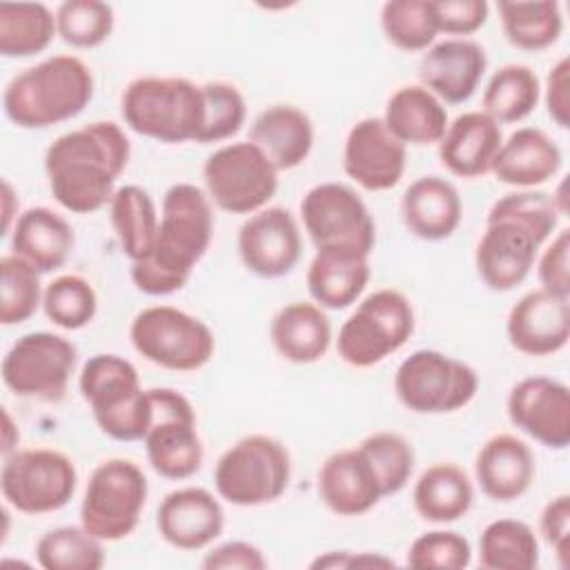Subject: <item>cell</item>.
Masks as SVG:
<instances>
[{"instance_id": "cell-36", "label": "cell", "mask_w": 570, "mask_h": 570, "mask_svg": "<svg viewBox=\"0 0 570 570\" xmlns=\"http://www.w3.org/2000/svg\"><path fill=\"white\" fill-rule=\"evenodd\" d=\"M497 11L508 42L523 51H543L563 31L561 4L554 0L499 2Z\"/></svg>"}, {"instance_id": "cell-17", "label": "cell", "mask_w": 570, "mask_h": 570, "mask_svg": "<svg viewBox=\"0 0 570 570\" xmlns=\"http://www.w3.org/2000/svg\"><path fill=\"white\" fill-rule=\"evenodd\" d=\"M238 256L243 265L261 278L289 274L301 258V229L285 207H263L238 229Z\"/></svg>"}, {"instance_id": "cell-23", "label": "cell", "mask_w": 570, "mask_h": 570, "mask_svg": "<svg viewBox=\"0 0 570 570\" xmlns=\"http://www.w3.org/2000/svg\"><path fill=\"white\" fill-rule=\"evenodd\" d=\"M316 485L323 503L338 517L365 514L383 499L379 476L358 445L330 454L318 468Z\"/></svg>"}, {"instance_id": "cell-38", "label": "cell", "mask_w": 570, "mask_h": 570, "mask_svg": "<svg viewBox=\"0 0 570 570\" xmlns=\"http://www.w3.org/2000/svg\"><path fill=\"white\" fill-rule=\"evenodd\" d=\"M479 563L488 570H532L539 563L534 530L519 519L490 521L479 534Z\"/></svg>"}, {"instance_id": "cell-12", "label": "cell", "mask_w": 570, "mask_h": 570, "mask_svg": "<svg viewBox=\"0 0 570 570\" xmlns=\"http://www.w3.org/2000/svg\"><path fill=\"white\" fill-rule=\"evenodd\" d=\"M78 485L73 461L51 448H27L4 456L0 490L7 505L22 514H47L65 508Z\"/></svg>"}, {"instance_id": "cell-8", "label": "cell", "mask_w": 570, "mask_h": 570, "mask_svg": "<svg viewBox=\"0 0 570 570\" xmlns=\"http://www.w3.org/2000/svg\"><path fill=\"white\" fill-rule=\"evenodd\" d=\"M129 338L145 361L171 372L200 370L216 350L212 330L200 318L171 305L140 309L129 325Z\"/></svg>"}, {"instance_id": "cell-5", "label": "cell", "mask_w": 570, "mask_h": 570, "mask_svg": "<svg viewBox=\"0 0 570 570\" xmlns=\"http://www.w3.org/2000/svg\"><path fill=\"white\" fill-rule=\"evenodd\" d=\"M78 387L102 434L125 443L145 439L154 405L131 361L118 354H94L80 370Z\"/></svg>"}, {"instance_id": "cell-32", "label": "cell", "mask_w": 570, "mask_h": 570, "mask_svg": "<svg viewBox=\"0 0 570 570\" xmlns=\"http://www.w3.org/2000/svg\"><path fill=\"white\" fill-rule=\"evenodd\" d=\"M383 122L405 147L434 145L448 129V109L423 85H403L387 98Z\"/></svg>"}, {"instance_id": "cell-20", "label": "cell", "mask_w": 570, "mask_h": 570, "mask_svg": "<svg viewBox=\"0 0 570 570\" xmlns=\"http://www.w3.org/2000/svg\"><path fill=\"white\" fill-rule=\"evenodd\" d=\"M505 334L510 345L525 356L557 354L570 338V298L541 287L523 294L508 312Z\"/></svg>"}, {"instance_id": "cell-11", "label": "cell", "mask_w": 570, "mask_h": 570, "mask_svg": "<svg viewBox=\"0 0 570 570\" xmlns=\"http://www.w3.org/2000/svg\"><path fill=\"white\" fill-rule=\"evenodd\" d=\"M209 200L229 214H256L278 189V169L249 140L212 151L203 165Z\"/></svg>"}, {"instance_id": "cell-33", "label": "cell", "mask_w": 570, "mask_h": 570, "mask_svg": "<svg viewBox=\"0 0 570 570\" xmlns=\"http://www.w3.org/2000/svg\"><path fill=\"white\" fill-rule=\"evenodd\" d=\"M474 501V488L456 463H434L421 472L412 490L416 514L430 523H454L465 517Z\"/></svg>"}, {"instance_id": "cell-54", "label": "cell", "mask_w": 570, "mask_h": 570, "mask_svg": "<svg viewBox=\"0 0 570 570\" xmlns=\"http://www.w3.org/2000/svg\"><path fill=\"white\" fill-rule=\"evenodd\" d=\"M2 200H4V225H2V234H9V229H11V218H13V214H18V212H13V207H11V203L16 200V194H13V187H11L9 180H2Z\"/></svg>"}, {"instance_id": "cell-21", "label": "cell", "mask_w": 570, "mask_h": 570, "mask_svg": "<svg viewBox=\"0 0 570 570\" xmlns=\"http://www.w3.org/2000/svg\"><path fill=\"white\" fill-rule=\"evenodd\" d=\"M225 525L220 501L205 488L187 485L169 492L156 512L158 534L176 550L194 552L216 541Z\"/></svg>"}, {"instance_id": "cell-9", "label": "cell", "mask_w": 570, "mask_h": 570, "mask_svg": "<svg viewBox=\"0 0 570 570\" xmlns=\"http://www.w3.org/2000/svg\"><path fill=\"white\" fill-rule=\"evenodd\" d=\"M147 492V476L134 461L107 459L94 468L87 481L80 525L100 541H120L136 530Z\"/></svg>"}, {"instance_id": "cell-49", "label": "cell", "mask_w": 570, "mask_h": 570, "mask_svg": "<svg viewBox=\"0 0 570 570\" xmlns=\"http://www.w3.org/2000/svg\"><path fill=\"white\" fill-rule=\"evenodd\" d=\"M541 289L570 298V229L563 227L546 247L537 263Z\"/></svg>"}, {"instance_id": "cell-4", "label": "cell", "mask_w": 570, "mask_h": 570, "mask_svg": "<svg viewBox=\"0 0 570 570\" xmlns=\"http://www.w3.org/2000/svg\"><path fill=\"white\" fill-rule=\"evenodd\" d=\"M125 125L151 140L180 145L196 142L205 102L200 85L178 76H140L131 80L120 98Z\"/></svg>"}, {"instance_id": "cell-10", "label": "cell", "mask_w": 570, "mask_h": 570, "mask_svg": "<svg viewBox=\"0 0 570 570\" xmlns=\"http://www.w3.org/2000/svg\"><path fill=\"white\" fill-rule=\"evenodd\" d=\"M394 392L414 414H448L476 396L479 374L439 350H416L396 367Z\"/></svg>"}, {"instance_id": "cell-25", "label": "cell", "mask_w": 570, "mask_h": 570, "mask_svg": "<svg viewBox=\"0 0 570 570\" xmlns=\"http://www.w3.org/2000/svg\"><path fill=\"white\" fill-rule=\"evenodd\" d=\"M501 142L503 131L499 122L483 111H465L448 122L439 140V160L459 178H479L490 174Z\"/></svg>"}, {"instance_id": "cell-53", "label": "cell", "mask_w": 570, "mask_h": 570, "mask_svg": "<svg viewBox=\"0 0 570 570\" xmlns=\"http://www.w3.org/2000/svg\"><path fill=\"white\" fill-rule=\"evenodd\" d=\"M2 456H9L11 452H16V445L20 441V432L18 428H13V421L9 416V412H2Z\"/></svg>"}, {"instance_id": "cell-27", "label": "cell", "mask_w": 570, "mask_h": 570, "mask_svg": "<svg viewBox=\"0 0 570 570\" xmlns=\"http://www.w3.org/2000/svg\"><path fill=\"white\" fill-rule=\"evenodd\" d=\"M561 163V149L546 131L537 127H521L501 142L490 171L503 185L534 189L537 185L554 178Z\"/></svg>"}, {"instance_id": "cell-16", "label": "cell", "mask_w": 570, "mask_h": 570, "mask_svg": "<svg viewBox=\"0 0 570 570\" xmlns=\"http://www.w3.org/2000/svg\"><path fill=\"white\" fill-rule=\"evenodd\" d=\"M512 425L550 450L570 443V390L548 376H528L512 385L505 401Z\"/></svg>"}, {"instance_id": "cell-30", "label": "cell", "mask_w": 570, "mask_h": 570, "mask_svg": "<svg viewBox=\"0 0 570 570\" xmlns=\"http://www.w3.org/2000/svg\"><path fill=\"white\" fill-rule=\"evenodd\" d=\"M269 338L285 361L307 365L327 354L332 343V323L321 305L292 301L274 314L269 323Z\"/></svg>"}, {"instance_id": "cell-15", "label": "cell", "mask_w": 570, "mask_h": 570, "mask_svg": "<svg viewBox=\"0 0 570 570\" xmlns=\"http://www.w3.org/2000/svg\"><path fill=\"white\" fill-rule=\"evenodd\" d=\"M301 218L309 240L318 247L374 249L376 225L363 198L343 183L314 185L301 200Z\"/></svg>"}, {"instance_id": "cell-51", "label": "cell", "mask_w": 570, "mask_h": 570, "mask_svg": "<svg viewBox=\"0 0 570 570\" xmlns=\"http://www.w3.org/2000/svg\"><path fill=\"white\" fill-rule=\"evenodd\" d=\"M205 570H265V554L247 541H225L212 548L200 561Z\"/></svg>"}, {"instance_id": "cell-37", "label": "cell", "mask_w": 570, "mask_h": 570, "mask_svg": "<svg viewBox=\"0 0 570 570\" xmlns=\"http://www.w3.org/2000/svg\"><path fill=\"white\" fill-rule=\"evenodd\" d=\"M541 98L539 76L528 65L499 67L483 89V114L494 122H519L534 111Z\"/></svg>"}, {"instance_id": "cell-34", "label": "cell", "mask_w": 570, "mask_h": 570, "mask_svg": "<svg viewBox=\"0 0 570 570\" xmlns=\"http://www.w3.org/2000/svg\"><path fill=\"white\" fill-rule=\"evenodd\" d=\"M109 218L125 256L136 263L142 261L156 240L158 212L154 198L140 185H122L109 200Z\"/></svg>"}, {"instance_id": "cell-45", "label": "cell", "mask_w": 570, "mask_h": 570, "mask_svg": "<svg viewBox=\"0 0 570 570\" xmlns=\"http://www.w3.org/2000/svg\"><path fill=\"white\" fill-rule=\"evenodd\" d=\"M200 91L205 102V120L196 142L209 145L236 136L247 116V105L240 89L232 82L212 80L200 85Z\"/></svg>"}, {"instance_id": "cell-29", "label": "cell", "mask_w": 570, "mask_h": 570, "mask_svg": "<svg viewBox=\"0 0 570 570\" xmlns=\"http://www.w3.org/2000/svg\"><path fill=\"white\" fill-rule=\"evenodd\" d=\"M249 142H254L278 171H287L307 160L314 145V127L303 109L294 105H272L254 118Z\"/></svg>"}, {"instance_id": "cell-1", "label": "cell", "mask_w": 570, "mask_h": 570, "mask_svg": "<svg viewBox=\"0 0 570 570\" xmlns=\"http://www.w3.org/2000/svg\"><path fill=\"white\" fill-rule=\"evenodd\" d=\"M131 145L120 125L96 120L58 136L45 151L51 196L71 214H94L109 205Z\"/></svg>"}, {"instance_id": "cell-22", "label": "cell", "mask_w": 570, "mask_h": 570, "mask_svg": "<svg viewBox=\"0 0 570 570\" xmlns=\"http://www.w3.org/2000/svg\"><path fill=\"white\" fill-rule=\"evenodd\" d=\"M488 67L485 49L468 38H445L425 49L419 62L421 85L441 102L461 105L472 98Z\"/></svg>"}, {"instance_id": "cell-52", "label": "cell", "mask_w": 570, "mask_h": 570, "mask_svg": "<svg viewBox=\"0 0 570 570\" xmlns=\"http://www.w3.org/2000/svg\"><path fill=\"white\" fill-rule=\"evenodd\" d=\"M546 109L548 116L561 127H570V60L559 58L546 78Z\"/></svg>"}, {"instance_id": "cell-48", "label": "cell", "mask_w": 570, "mask_h": 570, "mask_svg": "<svg viewBox=\"0 0 570 570\" xmlns=\"http://www.w3.org/2000/svg\"><path fill=\"white\" fill-rule=\"evenodd\" d=\"M436 31L445 36H470L479 31L490 13L485 0H430Z\"/></svg>"}, {"instance_id": "cell-3", "label": "cell", "mask_w": 570, "mask_h": 570, "mask_svg": "<svg viewBox=\"0 0 570 570\" xmlns=\"http://www.w3.org/2000/svg\"><path fill=\"white\" fill-rule=\"evenodd\" d=\"M94 98V73L78 56L58 53L16 73L4 87L7 118L22 129H45L85 111Z\"/></svg>"}, {"instance_id": "cell-40", "label": "cell", "mask_w": 570, "mask_h": 570, "mask_svg": "<svg viewBox=\"0 0 570 570\" xmlns=\"http://www.w3.org/2000/svg\"><path fill=\"white\" fill-rule=\"evenodd\" d=\"M45 287L40 285V272L20 258L7 254L0 258V323L20 325L29 321L42 305Z\"/></svg>"}, {"instance_id": "cell-50", "label": "cell", "mask_w": 570, "mask_h": 570, "mask_svg": "<svg viewBox=\"0 0 570 570\" xmlns=\"http://www.w3.org/2000/svg\"><path fill=\"white\" fill-rule=\"evenodd\" d=\"M539 530L546 543L554 550L561 568H568V541H570V497L559 494L546 503L539 517Z\"/></svg>"}, {"instance_id": "cell-2", "label": "cell", "mask_w": 570, "mask_h": 570, "mask_svg": "<svg viewBox=\"0 0 570 570\" xmlns=\"http://www.w3.org/2000/svg\"><path fill=\"white\" fill-rule=\"evenodd\" d=\"M212 234L214 212L209 196L191 183L171 185L163 198L151 252L131 263L136 289L149 296H167L183 289L209 249Z\"/></svg>"}, {"instance_id": "cell-28", "label": "cell", "mask_w": 570, "mask_h": 570, "mask_svg": "<svg viewBox=\"0 0 570 570\" xmlns=\"http://www.w3.org/2000/svg\"><path fill=\"white\" fill-rule=\"evenodd\" d=\"M463 203L456 187L441 176L416 178L401 198V218L421 240L450 238L461 225Z\"/></svg>"}, {"instance_id": "cell-39", "label": "cell", "mask_w": 570, "mask_h": 570, "mask_svg": "<svg viewBox=\"0 0 570 570\" xmlns=\"http://www.w3.org/2000/svg\"><path fill=\"white\" fill-rule=\"evenodd\" d=\"M36 559L45 570H100L105 550L85 525H60L38 539Z\"/></svg>"}, {"instance_id": "cell-46", "label": "cell", "mask_w": 570, "mask_h": 570, "mask_svg": "<svg viewBox=\"0 0 570 570\" xmlns=\"http://www.w3.org/2000/svg\"><path fill=\"white\" fill-rule=\"evenodd\" d=\"M561 216L563 214L559 212L550 194L537 191V189H519L494 200L485 220H499V218L514 220L525 229H530L541 243H546L557 229Z\"/></svg>"}, {"instance_id": "cell-7", "label": "cell", "mask_w": 570, "mask_h": 570, "mask_svg": "<svg viewBox=\"0 0 570 570\" xmlns=\"http://www.w3.org/2000/svg\"><path fill=\"white\" fill-rule=\"evenodd\" d=\"M414 334L410 298L392 287L374 289L345 318L336 352L352 367H372L401 350Z\"/></svg>"}, {"instance_id": "cell-44", "label": "cell", "mask_w": 570, "mask_h": 570, "mask_svg": "<svg viewBox=\"0 0 570 570\" xmlns=\"http://www.w3.org/2000/svg\"><path fill=\"white\" fill-rule=\"evenodd\" d=\"M358 448L372 463L383 497L396 494L407 485L414 470V450L405 436L396 432H374L365 436Z\"/></svg>"}, {"instance_id": "cell-43", "label": "cell", "mask_w": 570, "mask_h": 570, "mask_svg": "<svg viewBox=\"0 0 570 570\" xmlns=\"http://www.w3.org/2000/svg\"><path fill=\"white\" fill-rule=\"evenodd\" d=\"M114 7L100 0H67L56 9L58 36L76 49H94L114 31Z\"/></svg>"}, {"instance_id": "cell-26", "label": "cell", "mask_w": 570, "mask_h": 570, "mask_svg": "<svg viewBox=\"0 0 570 570\" xmlns=\"http://www.w3.org/2000/svg\"><path fill=\"white\" fill-rule=\"evenodd\" d=\"M370 254L354 247H318L307 267V292L323 309H345L370 283Z\"/></svg>"}, {"instance_id": "cell-41", "label": "cell", "mask_w": 570, "mask_h": 570, "mask_svg": "<svg viewBox=\"0 0 570 570\" xmlns=\"http://www.w3.org/2000/svg\"><path fill=\"white\" fill-rule=\"evenodd\" d=\"M42 309L53 325L73 332L94 321L98 312V296L85 276L62 274L45 287Z\"/></svg>"}, {"instance_id": "cell-18", "label": "cell", "mask_w": 570, "mask_h": 570, "mask_svg": "<svg viewBox=\"0 0 570 570\" xmlns=\"http://www.w3.org/2000/svg\"><path fill=\"white\" fill-rule=\"evenodd\" d=\"M407 149L392 136L383 118H361L345 136L343 169L367 191H387L405 171Z\"/></svg>"}, {"instance_id": "cell-47", "label": "cell", "mask_w": 570, "mask_h": 570, "mask_svg": "<svg viewBox=\"0 0 570 570\" xmlns=\"http://www.w3.org/2000/svg\"><path fill=\"white\" fill-rule=\"evenodd\" d=\"M472 561L470 541L454 530H430L419 534L405 554L410 568L463 570Z\"/></svg>"}, {"instance_id": "cell-42", "label": "cell", "mask_w": 570, "mask_h": 570, "mask_svg": "<svg viewBox=\"0 0 570 570\" xmlns=\"http://www.w3.org/2000/svg\"><path fill=\"white\" fill-rule=\"evenodd\" d=\"M385 38L401 51H425L434 45L436 22L430 0H390L381 7Z\"/></svg>"}, {"instance_id": "cell-31", "label": "cell", "mask_w": 570, "mask_h": 570, "mask_svg": "<svg viewBox=\"0 0 570 570\" xmlns=\"http://www.w3.org/2000/svg\"><path fill=\"white\" fill-rule=\"evenodd\" d=\"M73 243L71 225L49 207L24 209L11 229V254L31 263L40 274L62 267Z\"/></svg>"}, {"instance_id": "cell-24", "label": "cell", "mask_w": 570, "mask_h": 570, "mask_svg": "<svg viewBox=\"0 0 570 570\" xmlns=\"http://www.w3.org/2000/svg\"><path fill=\"white\" fill-rule=\"evenodd\" d=\"M537 474L530 445L514 434H494L476 452L474 476L481 492L492 501L523 497Z\"/></svg>"}, {"instance_id": "cell-14", "label": "cell", "mask_w": 570, "mask_h": 570, "mask_svg": "<svg viewBox=\"0 0 570 570\" xmlns=\"http://www.w3.org/2000/svg\"><path fill=\"white\" fill-rule=\"evenodd\" d=\"M149 396L154 421L142 439L149 465L169 481L194 476L203 465L205 452L189 399L171 387H151Z\"/></svg>"}, {"instance_id": "cell-6", "label": "cell", "mask_w": 570, "mask_h": 570, "mask_svg": "<svg viewBox=\"0 0 570 570\" xmlns=\"http://www.w3.org/2000/svg\"><path fill=\"white\" fill-rule=\"evenodd\" d=\"M292 476L287 448L267 434H249L227 448L214 468V485L232 505L254 508L283 497Z\"/></svg>"}, {"instance_id": "cell-19", "label": "cell", "mask_w": 570, "mask_h": 570, "mask_svg": "<svg viewBox=\"0 0 570 570\" xmlns=\"http://www.w3.org/2000/svg\"><path fill=\"white\" fill-rule=\"evenodd\" d=\"M541 245L530 229L514 220H485V232L474 249L476 272L490 289L510 292L528 278Z\"/></svg>"}, {"instance_id": "cell-13", "label": "cell", "mask_w": 570, "mask_h": 570, "mask_svg": "<svg viewBox=\"0 0 570 570\" xmlns=\"http://www.w3.org/2000/svg\"><path fill=\"white\" fill-rule=\"evenodd\" d=\"M76 345L53 332L22 334L2 358V383L22 399L56 403L76 370Z\"/></svg>"}, {"instance_id": "cell-35", "label": "cell", "mask_w": 570, "mask_h": 570, "mask_svg": "<svg viewBox=\"0 0 570 570\" xmlns=\"http://www.w3.org/2000/svg\"><path fill=\"white\" fill-rule=\"evenodd\" d=\"M58 33L56 13L42 2L0 4V53L4 58H31L42 53Z\"/></svg>"}]
</instances>
